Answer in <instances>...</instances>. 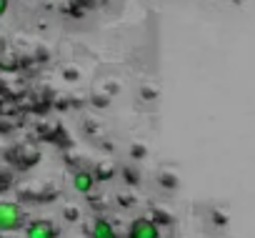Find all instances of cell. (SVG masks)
<instances>
[{
    "instance_id": "cell-7",
    "label": "cell",
    "mask_w": 255,
    "mask_h": 238,
    "mask_svg": "<svg viewBox=\"0 0 255 238\" xmlns=\"http://www.w3.org/2000/svg\"><path fill=\"white\" fill-rule=\"evenodd\" d=\"M15 163L18 166H23V168H30L33 163H38V158H40V153H38V148H33V146H20L18 151H15Z\"/></svg>"
},
{
    "instance_id": "cell-12",
    "label": "cell",
    "mask_w": 255,
    "mask_h": 238,
    "mask_svg": "<svg viewBox=\"0 0 255 238\" xmlns=\"http://www.w3.org/2000/svg\"><path fill=\"white\" fill-rule=\"evenodd\" d=\"M133 156H138V158H143V156H145V153H143V148H140V146H138V148H135V146H133Z\"/></svg>"
},
{
    "instance_id": "cell-8",
    "label": "cell",
    "mask_w": 255,
    "mask_h": 238,
    "mask_svg": "<svg viewBox=\"0 0 255 238\" xmlns=\"http://www.w3.org/2000/svg\"><path fill=\"white\" fill-rule=\"evenodd\" d=\"M93 176H95V181H110V178L115 176V166H113V163H108V161H103V163H98V166H95Z\"/></svg>"
},
{
    "instance_id": "cell-11",
    "label": "cell",
    "mask_w": 255,
    "mask_h": 238,
    "mask_svg": "<svg viewBox=\"0 0 255 238\" xmlns=\"http://www.w3.org/2000/svg\"><path fill=\"white\" fill-rule=\"evenodd\" d=\"M8 5H10L8 0H0V15H5V13H8Z\"/></svg>"
},
{
    "instance_id": "cell-3",
    "label": "cell",
    "mask_w": 255,
    "mask_h": 238,
    "mask_svg": "<svg viewBox=\"0 0 255 238\" xmlns=\"http://www.w3.org/2000/svg\"><path fill=\"white\" fill-rule=\"evenodd\" d=\"M25 238H58V226L53 221H45V218H35L30 223H25Z\"/></svg>"
},
{
    "instance_id": "cell-10",
    "label": "cell",
    "mask_w": 255,
    "mask_h": 238,
    "mask_svg": "<svg viewBox=\"0 0 255 238\" xmlns=\"http://www.w3.org/2000/svg\"><path fill=\"white\" fill-rule=\"evenodd\" d=\"M143 98H145V100H153V98H158V90H153V88H143Z\"/></svg>"
},
{
    "instance_id": "cell-13",
    "label": "cell",
    "mask_w": 255,
    "mask_h": 238,
    "mask_svg": "<svg viewBox=\"0 0 255 238\" xmlns=\"http://www.w3.org/2000/svg\"><path fill=\"white\" fill-rule=\"evenodd\" d=\"M0 238H5V236H3V233H0Z\"/></svg>"
},
{
    "instance_id": "cell-5",
    "label": "cell",
    "mask_w": 255,
    "mask_h": 238,
    "mask_svg": "<svg viewBox=\"0 0 255 238\" xmlns=\"http://www.w3.org/2000/svg\"><path fill=\"white\" fill-rule=\"evenodd\" d=\"M73 188H75V193L90 196V191L95 188V176L90 171H75L73 173Z\"/></svg>"
},
{
    "instance_id": "cell-4",
    "label": "cell",
    "mask_w": 255,
    "mask_h": 238,
    "mask_svg": "<svg viewBox=\"0 0 255 238\" xmlns=\"http://www.w3.org/2000/svg\"><path fill=\"white\" fill-rule=\"evenodd\" d=\"M88 236L90 238H118L115 226L108 218H93L90 226H88Z\"/></svg>"
},
{
    "instance_id": "cell-2",
    "label": "cell",
    "mask_w": 255,
    "mask_h": 238,
    "mask_svg": "<svg viewBox=\"0 0 255 238\" xmlns=\"http://www.w3.org/2000/svg\"><path fill=\"white\" fill-rule=\"evenodd\" d=\"M128 238H160V228L153 218L140 216L128 226Z\"/></svg>"
},
{
    "instance_id": "cell-1",
    "label": "cell",
    "mask_w": 255,
    "mask_h": 238,
    "mask_svg": "<svg viewBox=\"0 0 255 238\" xmlns=\"http://www.w3.org/2000/svg\"><path fill=\"white\" fill-rule=\"evenodd\" d=\"M25 228V211L15 201H0V233Z\"/></svg>"
},
{
    "instance_id": "cell-6",
    "label": "cell",
    "mask_w": 255,
    "mask_h": 238,
    "mask_svg": "<svg viewBox=\"0 0 255 238\" xmlns=\"http://www.w3.org/2000/svg\"><path fill=\"white\" fill-rule=\"evenodd\" d=\"M20 68V55L13 48H0V70L3 73H15Z\"/></svg>"
},
{
    "instance_id": "cell-9",
    "label": "cell",
    "mask_w": 255,
    "mask_h": 238,
    "mask_svg": "<svg viewBox=\"0 0 255 238\" xmlns=\"http://www.w3.org/2000/svg\"><path fill=\"white\" fill-rule=\"evenodd\" d=\"M65 218H68V221H78V218H80V211L73 208V206H68V208H65Z\"/></svg>"
}]
</instances>
